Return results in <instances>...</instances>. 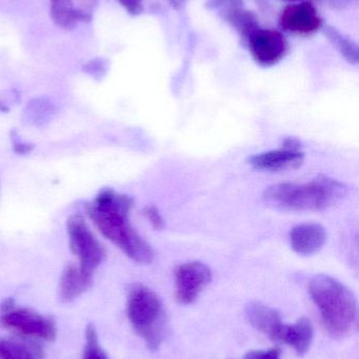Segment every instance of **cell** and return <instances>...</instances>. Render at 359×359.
<instances>
[{
  "label": "cell",
  "mask_w": 359,
  "mask_h": 359,
  "mask_svg": "<svg viewBox=\"0 0 359 359\" xmlns=\"http://www.w3.org/2000/svg\"><path fill=\"white\" fill-rule=\"evenodd\" d=\"M133 204L130 196L105 188L86 206V211L101 234L122 249L126 257L141 265H149L154 259L153 249L129 221Z\"/></svg>",
  "instance_id": "6da1fadb"
},
{
  "label": "cell",
  "mask_w": 359,
  "mask_h": 359,
  "mask_svg": "<svg viewBox=\"0 0 359 359\" xmlns=\"http://www.w3.org/2000/svg\"><path fill=\"white\" fill-rule=\"evenodd\" d=\"M349 186L324 175L305 184L280 183L263 191L266 206L278 211H322L349 194Z\"/></svg>",
  "instance_id": "7a4b0ae2"
},
{
  "label": "cell",
  "mask_w": 359,
  "mask_h": 359,
  "mask_svg": "<svg viewBox=\"0 0 359 359\" xmlns=\"http://www.w3.org/2000/svg\"><path fill=\"white\" fill-rule=\"evenodd\" d=\"M309 291L331 337L341 339L353 332L358 324V302L348 287L331 276L318 274L310 282Z\"/></svg>",
  "instance_id": "3957f363"
},
{
  "label": "cell",
  "mask_w": 359,
  "mask_h": 359,
  "mask_svg": "<svg viewBox=\"0 0 359 359\" xmlns=\"http://www.w3.org/2000/svg\"><path fill=\"white\" fill-rule=\"evenodd\" d=\"M128 318L148 349L157 351L166 337L164 304L154 291L141 284L131 285L126 295Z\"/></svg>",
  "instance_id": "277c9868"
},
{
  "label": "cell",
  "mask_w": 359,
  "mask_h": 359,
  "mask_svg": "<svg viewBox=\"0 0 359 359\" xmlns=\"http://www.w3.org/2000/svg\"><path fill=\"white\" fill-rule=\"evenodd\" d=\"M70 248L79 259L80 271L93 278L95 270L105 261V249L89 228L81 215H72L67 221Z\"/></svg>",
  "instance_id": "5b68a950"
},
{
  "label": "cell",
  "mask_w": 359,
  "mask_h": 359,
  "mask_svg": "<svg viewBox=\"0 0 359 359\" xmlns=\"http://www.w3.org/2000/svg\"><path fill=\"white\" fill-rule=\"evenodd\" d=\"M0 325L50 343L57 339L54 320L32 310L16 308L12 299H6L0 305Z\"/></svg>",
  "instance_id": "8992f818"
},
{
  "label": "cell",
  "mask_w": 359,
  "mask_h": 359,
  "mask_svg": "<svg viewBox=\"0 0 359 359\" xmlns=\"http://www.w3.org/2000/svg\"><path fill=\"white\" fill-rule=\"evenodd\" d=\"M212 280L210 267L202 262L181 264L175 271L176 299L183 305H190Z\"/></svg>",
  "instance_id": "52a82bcc"
},
{
  "label": "cell",
  "mask_w": 359,
  "mask_h": 359,
  "mask_svg": "<svg viewBox=\"0 0 359 359\" xmlns=\"http://www.w3.org/2000/svg\"><path fill=\"white\" fill-rule=\"evenodd\" d=\"M248 39L251 55L261 67L275 65L286 56L288 50L284 36L274 29H257Z\"/></svg>",
  "instance_id": "ba28073f"
},
{
  "label": "cell",
  "mask_w": 359,
  "mask_h": 359,
  "mask_svg": "<svg viewBox=\"0 0 359 359\" xmlns=\"http://www.w3.org/2000/svg\"><path fill=\"white\" fill-rule=\"evenodd\" d=\"M303 151H290L282 147L275 151L256 154L249 158L248 163L261 172H278L297 170L303 165Z\"/></svg>",
  "instance_id": "9c48e42d"
},
{
  "label": "cell",
  "mask_w": 359,
  "mask_h": 359,
  "mask_svg": "<svg viewBox=\"0 0 359 359\" xmlns=\"http://www.w3.org/2000/svg\"><path fill=\"white\" fill-rule=\"evenodd\" d=\"M280 25L293 33L312 34L322 27V19L313 4L305 1L288 6L280 16Z\"/></svg>",
  "instance_id": "30bf717a"
},
{
  "label": "cell",
  "mask_w": 359,
  "mask_h": 359,
  "mask_svg": "<svg viewBox=\"0 0 359 359\" xmlns=\"http://www.w3.org/2000/svg\"><path fill=\"white\" fill-rule=\"evenodd\" d=\"M291 247L303 257L315 255L326 244L327 231L318 223H305L295 226L289 234Z\"/></svg>",
  "instance_id": "8fae6325"
},
{
  "label": "cell",
  "mask_w": 359,
  "mask_h": 359,
  "mask_svg": "<svg viewBox=\"0 0 359 359\" xmlns=\"http://www.w3.org/2000/svg\"><path fill=\"white\" fill-rule=\"evenodd\" d=\"M271 339L275 343L290 346L297 355L303 356L311 346L313 326L307 318H301L294 325H280Z\"/></svg>",
  "instance_id": "7c38bea8"
},
{
  "label": "cell",
  "mask_w": 359,
  "mask_h": 359,
  "mask_svg": "<svg viewBox=\"0 0 359 359\" xmlns=\"http://www.w3.org/2000/svg\"><path fill=\"white\" fill-rule=\"evenodd\" d=\"M93 278L84 276L79 267L70 264L63 270L58 286L59 299L63 303H71L84 294L92 286Z\"/></svg>",
  "instance_id": "4fadbf2b"
},
{
  "label": "cell",
  "mask_w": 359,
  "mask_h": 359,
  "mask_svg": "<svg viewBox=\"0 0 359 359\" xmlns=\"http://www.w3.org/2000/svg\"><path fill=\"white\" fill-rule=\"evenodd\" d=\"M246 316L249 323L256 330L268 335L270 339L282 324L280 312L259 302L248 304L246 308Z\"/></svg>",
  "instance_id": "5bb4252c"
},
{
  "label": "cell",
  "mask_w": 359,
  "mask_h": 359,
  "mask_svg": "<svg viewBox=\"0 0 359 359\" xmlns=\"http://www.w3.org/2000/svg\"><path fill=\"white\" fill-rule=\"evenodd\" d=\"M325 36L330 43L339 50V54L352 65H358L359 60L358 46L353 40L344 35L341 32L331 25H326L324 29Z\"/></svg>",
  "instance_id": "9a60e30c"
},
{
  "label": "cell",
  "mask_w": 359,
  "mask_h": 359,
  "mask_svg": "<svg viewBox=\"0 0 359 359\" xmlns=\"http://www.w3.org/2000/svg\"><path fill=\"white\" fill-rule=\"evenodd\" d=\"M41 355L37 346L0 339V359H40Z\"/></svg>",
  "instance_id": "2e32d148"
},
{
  "label": "cell",
  "mask_w": 359,
  "mask_h": 359,
  "mask_svg": "<svg viewBox=\"0 0 359 359\" xmlns=\"http://www.w3.org/2000/svg\"><path fill=\"white\" fill-rule=\"evenodd\" d=\"M52 15L55 22L65 29H71L80 19L77 11L69 6L65 0H54L52 6Z\"/></svg>",
  "instance_id": "e0dca14e"
},
{
  "label": "cell",
  "mask_w": 359,
  "mask_h": 359,
  "mask_svg": "<svg viewBox=\"0 0 359 359\" xmlns=\"http://www.w3.org/2000/svg\"><path fill=\"white\" fill-rule=\"evenodd\" d=\"M86 346L82 359H109L99 345L98 334L94 325L89 324L86 328Z\"/></svg>",
  "instance_id": "ac0fdd59"
},
{
  "label": "cell",
  "mask_w": 359,
  "mask_h": 359,
  "mask_svg": "<svg viewBox=\"0 0 359 359\" xmlns=\"http://www.w3.org/2000/svg\"><path fill=\"white\" fill-rule=\"evenodd\" d=\"M207 8L217 11L225 19L234 11L244 8V2L242 0H208Z\"/></svg>",
  "instance_id": "d6986e66"
},
{
  "label": "cell",
  "mask_w": 359,
  "mask_h": 359,
  "mask_svg": "<svg viewBox=\"0 0 359 359\" xmlns=\"http://www.w3.org/2000/svg\"><path fill=\"white\" fill-rule=\"evenodd\" d=\"M143 215L147 217L152 227L156 230L164 229V221L159 210L155 206H147L143 208Z\"/></svg>",
  "instance_id": "ffe728a7"
},
{
  "label": "cell",
  "mask_w": 359,
  "mask_h": 359,
  "mask_svg": "<svg viewBox=\"0 0 359 359\" xmlns=\"http://www.w3.org/2000/svg\"><path fill=\"white\" fill-rule=\"evenodd\" d=\"M244 359H282V351L278 348L250 351L244 355Z\"/></svg>",
  "instance_id": "44dd1931"
},
{
  "label": "cell",
  "mask_w": 359,
  "mask_h": 359,
  "mask_svg": "<svg viewBox=\"0 0 359 359\" xmlns=\"http://www.w3.org/2000/svg\"><path fill=\"white\" fill-rule=\"evenodd\" d=\"M84 71L93 78H103L107 73V65L101 60H92L84 65Z\"/></svg>",
  "instance_id": "7402d4cb"
},
{
  "label": "cell",
  "mask_w": 359,
  "mask_h": 359,
  "mask_svg": "<svg viewBox=\"0 0 359 359\" xmlns=\"http://www.w3.org/2000/svg\"><path fill=\"white\" fill-rule=\"evenodd\" d=\"M282 149H290V151H303V143L294 137H287L282 139Z\"/></svg>",
  "instance_id": "603a6c76"
},
{
  "label": "cell",
  "mask_w": 359,
  "mask_h": 359,
  "mask_svg": "<svg viewBox=\"0 0 359 359\" xmlns=\"http://www.w3.org/2000/svg\"><path fill=\"white\" fill-rule=\"evenodd\" d=\"M122 6L133 15L141 14L143 11V4L141 0H119Z\"/></svg>",
  "instance_id": "cb8c5ba5"
},
{
  "label": "cell",
  "mask_w": 359,
  "mask_h": 359,
  "mask_svg": "<svg viewBox=\"0 0 359 359\" xmlns=\"http://www.w3.org/2000/svg\"><path fill=\"white\" fill-rule=\"evenodd\" d=\"M13 147H14V151L17 154H20V155H27V154L31 153L32 149H33L32 145L21 142L18 139H15L14 142H13Z\"/></svg>",
  "instance_id": "d4e9b609"
}]
</instances>
